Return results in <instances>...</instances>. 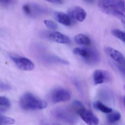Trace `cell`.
<instances>
[{
  "mask_svg": "<svg viewBox=\"0 0 125 125\" xmlns=\"http://www.w3.org/2000/svg\"><path fill=\"white\" fill-rule=\"evenodd\" d=\"M20 105L22 109L28 111L45 109L47 108V104L32 93L27 92L20 98Z\"/></svg>",
  "mask_w": 125,
  "mask_h": 125,
  "instance_id": "obj_1",
  "label": "cell"
},
{
  "mask_svg": "<svg viewBox=\"0 0 125 125\" xmlns=\"http://www.w3.org/2000/svg\"><path fill=\"white\" fill-rule=\"evenodd\" d=\"M75 42L78 44L89 46L91 44L89 38L83 34H77L74 37Z\"/></svg>",
  "mask_w": 125,
  "mask_h": 125,
  "instance_id": "obj_13",
  "label": "cell"
},
{
  "mask_svg": "<svg viewBox=\"0 0 125 125\" xmlns=\"http://www.w3.org/2000/svg\"><path fill=\"white\" fill-rule=\"evenodd\" d=\"M44 23L45 26L48 28L52 30H55L57 29L58 25L54 21L50 20H45L44 21Z\"/></svg>",
  "mask_w": 125,
  "mask_h": 125,
  "instance_id": "obj_20",
  "label": "cell"
},
{
  "mask_svg": "<svg viewBox=\"0 0 125 125\" xmlns=\"http://www.w3.org/2000/svg\"><path fill=\"white\" fill-rule=\"evenodd\" d=\"M23 10L24 13L28 15H31L32 14V7L28 4H25L23 6Z\"/></svg>",
  "mask_w": 125,
  "mask_h": 125,
  "instance_id": "obj_21",
  "label": "cell"
},
{
  "mask_svg": "<svg viewBox=\"0 0 125 125\" xmlns=\"http://www.w3.org/2000/svg\"><path fill=\"white\" fill-rule=\"evenodd\" d=\"M68 15L69 16L73 22L76 21L83 22L86 17V11L80 7H74L68 11Z\"/></svg>",
  "mask_w": 125,
  "mask_h": 125,
  "instance_id": "obj_8",
  "label": "cell"
},
{
  "mask_svg": "<svg viewBox=\"0 0 125 125\" xmlns=\"http://www.w3.org/2000/svg\"><path fill=\"white\" fill-rule=\"evenodd\" d=\"M54 117L57 120L69 125H75L78 122L77 114L73 110L64 107L55 108L52 112Z\"/></svg>",
  "mask_w": 125,
  "mask_h": 125,
  "instance_id": "obj_2",
  "label": "cell"
},
{
  "mask_svg": "<svg viewBox=\"0 0 125 125\" xmlns=\"http://www.w3.org/2000/svg\"><path fill=\"white\" fill-rule=\"evenodd\" d=\"M15 122V120L13 118L3 116L0 114V125H12Z\"/></svg>",
  "mask_w": 125,
  "mask_h": 125,
  "instance_id": "obj_16",
  "label": "cell"
},
{
  "mask_svg": "<svg viewBox=\"0 0 125 125\" xmlns=\"http://www.w3.org/2000/svg\"><path fill=\"white\" fill-rule=\"evenodd\" d=\"M47 1L57 4H61L63 3V0H45Z\"/></svg>",
  "mask_w": 125,
  "mask_h": 125,
  "instance_id": "obj_23",
  "label": "cell"
},
{
  "mask_svg": "<svg viewBox=\"0 0 125 125\" xmlns=\"http://www.w3.org/2000/svg\"><path fill=\"white\" fill-rule=\"evenodd\" d=\"M73 52L74 54L80 56L88 63H95L100 59L98 53L92 49L86 48H76L73 49Z\"/></svg>",
  "mask_w": 125,
  "mask_h": 125,
  "instance_id": "obj_4",
  "label": "cell"
},
{
  "mask_svg": "<svg viewBox=\"0 0 125 125\" xmlns=\"http://www.w3.org/2000/svg\"><path fill=\"white\" fill-rule=\"evenodd\" d=\"M93 78L95 85L101 84L109 81L110 74L107 71L98 69L95 71L93 73Z\"/></svg>",
  "mask_w": 125,
  "mask_h": 125,
  "instance_id": "obj_10",
  "label": "cell"
},
{
  "mask_svg": "<svg viewBox=\"0 0 125 125\" xmlns=\"http://www.w3.org/2000/svg\"><path fill=\"white\" fill-rule=\"evenodd\" d=\"M85 108L83 104L80 101L78 100H75L72 103V109L78 114V112L83 108Z\"/></svg>",
  "mask_w": 125,
  "mask_h": 125,
  "instance_id": "obj_18",
  "label": "cell"
},
{
  "mask_svg": "<svg viewBox=\"0 0 125 125\" xmlns=\"http://www.w3.org/2000/svg\"><path fill=\"white\" fill-rule=\"evenodd\" d=\"M48 37L51 40L57 43L68 44L70 42L69 37L59 32H52L49 34Z\"/></svg>",
  "mask_w": 125,
  "mask_h": 125,
  "instance_id": "obj_11",
  "label": "cell"
},
{
  "mask_svg": "<svg viewBox=\"0 0 125 125\" xmlns=\"http://www.w3.org/2000/svg\"><path fill=\"white\" fill-rule=\"evenodd\" d=\"M71 97L70 92L62 88H57L54 90L50 95L51 101L53 103L66 102L69 100Z\"/></svg>",
  "mask_w": 125,
  "mask_h": 125,
  "instance_id": "obj_5",
  "label": "cell"
},
{
  "mask_svg": "<svg viewBox=\"0 0 125 125\" xmlns=\"http://www.w3.org/2000/svg\"><path fill=\"white\" fill-rule=\"evenodd\" d=\"M98 4L100 10L107 14L112 15L117 11L125 12L124 0H98Z\"/></svg>",
  "mask_w": 125,
  "mask_h": 125,
  "instance_id": "obj_3",
  "label": "cell"
},
{
  "mask_svg": "<svg viewBox=\"0 0 125 125\" xmlns=\"http://www.w3.org/2000/svg\"><path fill=\"white\" fill-rule=\"evenodd\" d=\"M84 2L89 4L93 3L95 1V0H83Z\"/></svg>",
  "mask_w": 125,
  "mask_h": 125,
  "instance_id": "obj_24",
  "label": "cell"
},
{
  "mask_svg": "<svg viewBox=\"0 0 125 125\" xmlns=\"http://www.w3.org/2000/svg\"><path fill=\"white\" fill-rule=\"evenodd\" d=\"M10 56L16 66L20 70L29 71L34 68V64L30 59L27 58L14 55H10Z\"/></svg>",
  "mask_w": 125,
  "mask_h": 125,
  "instance_id": "obj_6",
  "label": "cell"
},
{
  "mask_svg": "<svg viewBox=\"0 0 125 125\" xmlns=\"http://www.w3.org/2000/svg\"><path fill=\"white\" fill-rule=\"evenodd\" d=\"M0 89L4 90H9L11 89V87L7 84L0 83Z\"/></svg>",
  "mask_w": 125,
  "mask_h": 125,
  "instance_id": "obj_22",
  "label": "cell"
},
{
  "mask_svg": "<svg viewBox=\"0 0 125 125\" xmlns=\"http://www.w3.org/2000/svg\"><path fill=\"white\" fill-rule=\"evenodd\" d=\"M82 119L88 125H98L99 120L97 117L91 111L83 108L78 113Z\"/></svg>",
  "mask_w": 125,
  "mask_h": 125,
  "instance_id": "obj_7",
  "label": "cell"
},
{
  "mask_svg": "<svg viewBox=\"0 0 125 125\" xmlns=\"http://www.w3.org/2000/svg\"><path fill=\"white\" fill-rule=\"evenodd\" d=\"M93 106L95 109L106 114L111 113L113 111L111 108L105 105L100 101H95L93 103Z\"/></svg>",
  "mask_w": 125,
  "mask_h": 125,
  "instance_id": "obj_15",
  "label": "cell"
},
{
  "mask_svg": "<svg viewBox=\"0 0 125 125\" xmlns=\"http://www.w3.org/2000/svg\"><path fill=\"white\" fill-rule=\"evenodd\" d=\"M104 50L105 53L116 62L122 65H125V57L120 52L109 46L105 47Z\"/></svg>",
  "mask_w": 125,
  "mask_h": 125,
  "instance_id": "obj_9",
  "label": "cell"
},
{
  "mask_svg": "<svg viewBox=\"0 0 125 125\" xmlns=\"http://www.w3.org/2000/svg\"><path fill=\"white\" fill-rule=\"evenodd\" d=\"M112 34L115 37L125 42V34L124 31L119 29H114L112 31Z\"/></svg>",
  "mask_w": 125,
  "mask_h": 125,
  "instance_id": "obj_17",
  "label": "cell"
},
{
  "mask_svg": "<svg viewBox=\"0 0 125 125\" xmlns=\"http://www.w3.org/2000/svg\"><path fill=\"white\" fill-rule=\"evenodd\" d=\"M12 0H0V3H9Z\"/></svg>",
  "mask_w": 125,
  "mask_h": 125,
  "instance_id": "obj_25",
  "label": "cell"
},
{
  "mask_svg": "<svg viewBox=\"0 0 125 125\" xmlns=\"http://www.w3.org/2000/svg\"><path fill=\"white\" fill-rule=\"evenodd\" d=\"M11 106V103L9 99L4 96H0V107L8 108Z\"/></svg>",
  "mask_w": 125,
  "mask_h": 125,
  "instance_id": "obj_19",
  "label": "cell"
},
{
  "mask_svg": "<svg viewBox=\"0 0 125 125\" xmlns=\"http://www.w3.org/2000/svg\"><path fill=\"white\" fill-rule=\"evenodd\" d=\"M55 18L58 22L66 26H70L73 23L68 14L62 12H54Z\"/></svg>",
  "mask_w": 125,
  "mask_h": 125,
  "instance_id": "obj_12",
  "label": "cell"
},
{
  "mask_svg": "<svg viewBox=\"0 0 125 125\" xmlns=\"http://www.w3.org/2000/svg\"><path fill=\"white\" fill-rule=\"evenodd\" d=\"M121 118V114L119 112L112 111L111 113L107 114L106 119L108 122L113 124L118 122Z\"/></svg>",
  "mask_w": 125,
  "mask_h": 125,
  "instance_id": "obj_14",
  "label": "cell"
}]
</instances>
